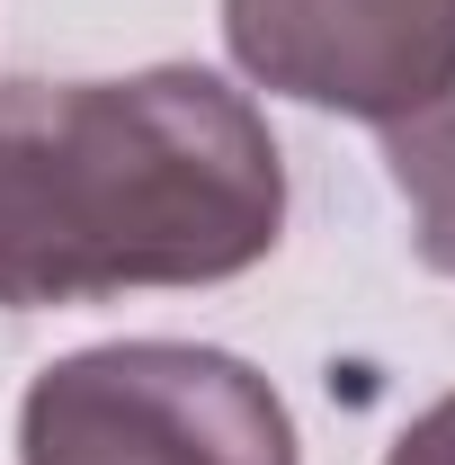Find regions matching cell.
Segmentation results:
<instances>
[{"mask_svg": "<svg viewBox=\"0 0 455 465\" xmlns=\"http://www.w3.org/2000/svg\"><path fill=\"white\" fill-rule=\"evenodd\" d=\"M286 232L268 116L197 63L0 81V313L224 287Z\"/></svg>", "mask_w": 455, "mask_h": 465, "instance_id": "cell-1", "label": "cell"}, {"mask_svg": "<svg viewBox=\"0 0 455 465\" xmlns=\"http://www.w3.org/2000/svg\"><path fill=\"white\" fill-rule=\"evenodd\" d=\"M18 465H304L277 385L197 341L54 358L18 403Z\"/></svg>", "mask_w": 455, "mask_h": 465, "instance_id": "cell-2", "label": "cell"}, {"mask_svg": "<svg viewBox=\"0 0 455 465\" xmlns=\"http://www.w3.org/2000/svg\"><path fill=\"white\" fill-rule=\"evenodd\" d=\"M224 45L259 90L366 125L455 99V0H224Z\"/></svg>", "mask_w": 455, "mask_h": 465, "instance_id": "cell-3", "label": "cell"}, {"mask_svg": "<svg viewBox=\"0 0 455 465\" xmlns=\"http://www.w3.org/2000/svg\"><path fill=\"white\" fill-rule=\"evenodd\" d=\"M384 171H393L402 206H411V242L429 269L455 278V99L384 125Z\"/></svg>", "mask_w": 455, "mask_h": 465, "instance_id": "cell-4", "label": "cell"}, {"mask_svg": "<svg viewBox=\"0 0 455 465\" xmlns=\"http://www.w3.org/2000/svg\"><path fill=\"white\" fill-rule=\"evenodd\" d=\"M384 465H455V394H438V403L420 411V420L393 439V457H384Z\"/></svg>", "mask_w": 455, "mask_h": 465, "instance_id": "cell-5", "label": "cell"}]
</instances>
